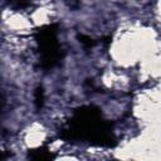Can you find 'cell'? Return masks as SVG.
<instances>
[{
	"label": "cell",
	"instance_id": "1",
	"mask_svg": "<svg viewBox=\"0 0 161 161\" xmlns=\"http://www.w3.org/2000/svg\"><path fill=\"white\" fill-rule=\"evenodd\" d=\"M43 101H44V93H43V88L38 87L35 91V107L36 109H40L43 106Z\"/></svg>",
	"mask_w": 161,
	"mask_h": 161
},
{
	"label": "cell",
	"instance_id": "2",
	"mask_svg": "<svg viewBox=\"0 0 161 161\" xmlns=\"http://www.w3.org/2000/svg\"><path fill=\"white\" fill-rule=\"evenodd\" d=\"M80 39H82L80 42H82L86 47H88V48H89V47H92V45H93L92 39H89V38H87V36H83V35H80Z\"/></svg>",
	"mask_w": 161,
	"mask_h": 161
}]
</instances>
